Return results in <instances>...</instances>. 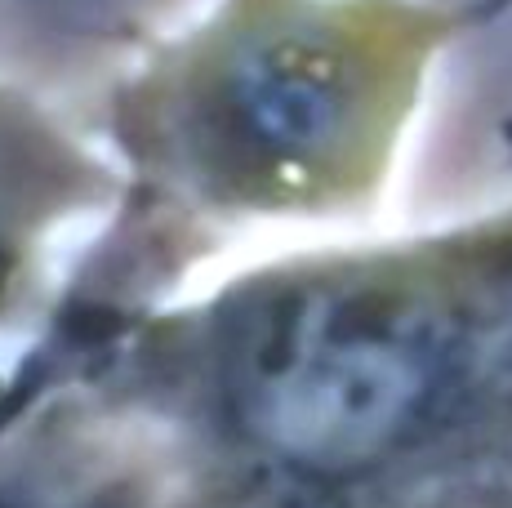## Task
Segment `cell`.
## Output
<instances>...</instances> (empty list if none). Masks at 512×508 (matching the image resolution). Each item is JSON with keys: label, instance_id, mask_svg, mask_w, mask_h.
<instances>
[{"label": "cell", "instance_id": "cell-1", "mask_svg": "<svg viewBox=\"0 0 512 508\" xmlns=\"http://www.w3.org/2000/svg\"><path fill=\"white\" fill-rule=\"evenodd\" d=\"M499 5L205 0L116 85V134L205 201L348 205L388 179L441 58Z\"/></svg>", "mask_w": 512, "mask_h": 508}]
</instances>
